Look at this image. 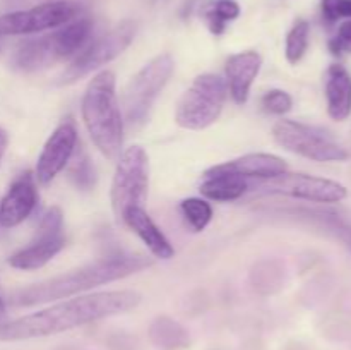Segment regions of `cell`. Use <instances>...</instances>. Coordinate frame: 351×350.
<instances>
[{"label": "cell", "mask_w": 351, "mask_h": 350, "mask_svg": "<svg viewBox=\"0 0 351 350\" xmlns=\"http://www.w3.org/2000/svg\"><path fill=\"white\" fill-rule=\"evenodd\" d=\"M136 290H110L69 299L47 309L21 316L0 325V342H23L45 338L69 329L91 325L99 319L125 314L141 304Z\"/></svg>", "instance_id": "obj_1"}, {"label": "cell", "mask_w": 351, "mask_h": 350, "mask_svg": "<svg viewBox=\"0 0 351 350\" xmlns=\"http://www.w3.org/2000/svg\"><path fill=\"white\" fill-rule=\"evenodd\" d=\"M153 257L144 254H122L99 259L88 266L77 268L69 273L34 283L31 287L21 288L10 295V304L17 307H31V305L47 304V302L69 299L75 294H82L99 285L112 283L123 278L136 275L146 268L153 266Z\"/></svg>", "instance_id": "obj_2"}, {"label": "cell", "mask_w": 351, "mask_h": 350, "mask_svg": "<svg viewBox=\"0 0 351 350\" xmlns=\"http://www.w3.org/2000/svg\"><path fill=\"white\" fill-rule=\"evenodd\" d=\"M112 71H101L89 81L82 96L81 113L89 137L103 156L117 161L122 154L123 124Z\"/></svg>", "instance_id": "obj_3"}, {"label": "cell", "mask_w": 351, "mask_h": 350, "mask_svg": "<svg viewBox=\"0 0 351 350\" xmlns=\"http://www.w3.org/2000/svg\"><path fill=\"white\" fill-rule=\"evenodd\" d=\"M93 30V19L82 14L71 23L53 30L50 34L21 41L10 60L12 67L24 74H31L71 60L77 57L79 51L91 41Z\"/></svg>", "instance_id": "obj_4"}, {"label": "cell", "mask_w": 351, "mask_h": 350, "mask_svg": "<svg viewBox=\"0 0 351 350\" xmlns=\"http://www.w3.org/2000/svg\"><path fill=\"white\" fill-rule=\"evenodd\" d=\"M175 71V60L170 54H160L151 58L123 89L122 110L123 124L137 129L146 124L151 108Z\"/></svg>", "instance_id": "obj_5"}, {"label": "cell", "mask_w": 351, "mask_h": 350, "mask_svg": "<svg viewBox=\"0 0 351 350\" xmlns=\"http://www.w3.org/2000/svg\"><path fill=\"white\" fill-rule=\"evenodd\" d=\"M228 96L226 81L218 74H201L180 98L175 122L189 130H202L219 119Z\"/></svg>", "instance_id": "obj_6"}, {"label": "cell", "mask_w": 351, "mask_h": 350, "mask_svg": "<svg viewBox=\"0 0 351 350\" xmlns=\"http://www.w3.org/2000/svg\"><path fill=\"white\" fill-rule=\"evenodd\" d=\"M149 191V156L141 146H130L117 160L115 175L110 189L112 209L117 222L130 208H144Z\"/></svg>", "instance_id": "obj_7"}, {"label": "cell", "mask_w": 351, "mask_h": 350, "mask_svg": "<svg viewBox=\"0 0 351 350\" xmlns=\"http://www.w3.org/2000/svg\"><path fill=\"white\" fill-rule=\"evenodd\" d=\"M273 137L283 150L319 163H336L350 158L348 151L328 130L295 120H278Z\"/></svg>", "instance_id": "obj_8"}, {"label": "cell", "mask_w": 351, "mask_h": 350, "mask_svg": "<svg viewBox=\"0 0 351 350\" xmlns=\"http://www.w3.org/2000/svg\"><path fill=\"white\" fill-rule=\"evenodd\" d=\"M134 36H136V23L127 19L117 24L108 33L89 41L79 51L77 57L72 58L69 67L62 72L58 84L65 86L72 84V82H77L79 79L86 78L91 72L98 71L99 67L108 64V62L115 60L117 57H120L129 48Z\"/></svg>", "instance_id": "obj_9"}, {"label": "cell", "mask_w": 351, "mask_h": 350, "mask_svg": "<svg viewBox=\"0 0 351 350\" xmlns=\"http://www.w3.org/2000/svg\"><path fill=\"white\" fill-rule=\"evenodd\" d=\"M82 16V5L74 0H50L31 9H17L0 16V36L43 33L57 30Z\"/></svg>", "instance_id": "obj_10"}, {"label": "cell", "mask_w": 351, "mask_h": 350, "mask_svg": "<svg viewBox=\"0 0 351 350\" xmlns=\"http://www.w3.org/2000/svg\"><path fill=\"white\" fill-rule=\"evenodd\" d=\"M249 191L280 194L308 202H339L348 196V189L331 178L308 174H285L263 180H249Z\"/></svg>", "instance_id": "obj_11"}, {"label": "cell", "mask_w": 351, "mask_h": 350, "mask_svg": "<svg viewBox=\"0 0 351 350\" xmlns=\"http://www.w3.org/2000/svg\"><path fill=\"white\" fill-rule=\"evenodd\" d=\"M64 247V213L58 206H51L41 218L36 237L31 240L29 246L14 253L9 257V264L16 270H38L50 263Z\"/></svg>", "instance_id": "obj_12"}, {"label": "cell", "mask_w": 351, "mask_h": 350, "mask_svg": "<svg viewBox=\"0 0 351 350\" xmlns=\"http://www.w3.org/2000/svg\"><path fill=\"white\" fill-rule=\"evenodd\" d=\"M77 127H75L74 119L67 117L51 132L38 156L36 172H34L38 184L48 185L67 167L75 148H77Z\"/></svg>", "instance_id": "obj_13"}, {"label": "cell", "mask_w": 351, "mask_h": 350, "mask_svg": "<svg viewBox=\"0 0 351 350\" xmlns=\"http://www.w3.org/2000/svg\"><path fill=\"white\" fill-rule=\"evenodd\" d=\"M38 205L36 177L29 170L14 178L9 191L0 201V225L12 229L29 218Z\"/></svg>", "instance_id": "obj_14"}, {"label": "cell", "mask_w": 351, "mask_h": 350, "mask_svg": "<svg viewBox=\"0 0 351 350\" xmlns=\"http://www.w3.org/2000/svg\"><path fill=\"white\" fill-rule=\"evenodd\" d=\"M209 174H225L233 177L245 178V180H263V178H273L276 175L288 172V165L283 158L271 153H250L235 160L225 161L211 167Z\"/></svg>", "instance_id": "obj_15"}, {"label": "cell", "mask_w": 351, "mask_h": 350, "mask_svg": "<svg viewBox=\"0 0 351 350\" xmlns=\"http://www.w3.org/2000/svg\"><path fill=\"white\" fill-rule=\"evenodd\" d=\"M263 65V57L257 51L247 50L232 55L226 60V86L237 105H245L250 89Z\"/></svg>", "instance_id": "obj_16"}, {"label": "cell", "mask_w": 351, "mask_h": 350, "mask_svg": "<svg viewBox=\"0 0 351 350\" xmlns=\"http://www.w3.org/2000/svg\"><path fill=\"white\" fill-rule=\"evenodd\" d=\"M122 223L129 226L146 244V247L154 257H158V259H171L175 256V249L171 247L170 240L167 239V235L161 232L160 226L153 222V218L147 215L144 208L127 209Z\"/></svg>", "instance_id": "obj_17"}, {"label": "cell", "mask_w": 351, "mask_h": 350, "mask_svg": "<svg viewBox=\"0 0 351 350\" xmlns=\"http://www.w3.org/2000/svg\"><path fill=\"white\" fill-rule=\"evenodd\" d=\"M328 115L335 122H345L351 115V78L343 65L332 64L326 74Z\"/></svg>", "instance_id": "obj_18"}, {"label": "cell", "mask_w": 351, "mask_h": 350, "mask_svg": "<svg viewBox=\"0 0 351 350\" xmlns=\"http://www.w3.org/2000/svg\"><path fill=\"white\" fill-rule=\"evenodd\" d=\"M151 345L156 350H185L191 347V333L170 316H158L147 329Z\"/></svg>", "instance_id": "obj_19"}, {"label": "cell", "mask_w": 351, "mask_h": 350, "mask_svg": "<svg viewBox=\"0 0 351 350\" xmlns=\"http://www.w3.org/2000/svg\"><path fill=\"white\" fill-rule=\"evenodd\" d=\"M206 199L218 202H230L243 198L249 191V180L225 174H209L204 172V180L199 187Z\"/></svg>", "instance_id": "obj_20"}, {"label": "cell", "mask_w": 351, "mask_h": 350, "mask_svg": "<svg viewBox=\"0 0 351 350\" xmlns=\"http://www.w3.org/2000/svg\"><path fill=\"white\" fill-rule=\"evenodd\" d=\"M69 178L72 184L79 189V191H91L96 185L98 175H96V168L93 165L89 154L82 150L81 146L75 148L74 154H72L71 161H69Z\"/></svg>", "instance_id": "obj_21"}, {"label": "cell", "mask_w": 351, "mask_h": 350, "mask_svg": "<svg viewBox=\"0 0 351 350\" xmlns=\"http://www.w3.org/2000/svg\"><path fill=\"white\" fill-rule=\"evenodd\" d=\"M250 283L257 294H274L283 283V270L278 261H261L250 271Z\"/></svg>", "instance_id": "obj_22"}, {"label": "cell", "mask_w": 351, "mask_h": 350, "mask_svg": "<svg viewBox=\"0 0 351 350\" xmlns=\"http://www.w3.org/2000/svg\"><path fill=\"white\" fill-rule=\"evenodd\" d=\"M240 16V5L235 0H218L204 9V19L213 34L225 33L228 23Z\"/></svg>", "instance_id": "obj_23"}, {"label": "cell", "mask_w": 351, "mask_h": 350, "mask_svg": "<svg viewBox=\"0 0 351 350\" xmlns=\"http://www.w3.org/2000/svg\"><path fill=\"white\" fill-rule=\"evenodd\" d=\"M180 213L192 232H202L213 218V208L206 199L189 198L180 202Z\"/></svg>", "instance_id": "obj_24"}, {"label": "cell", "mask_w": 351, "mask_h": 350, "mask_svg": "<svg viewBox=\"0 0 351 350\" xmlns=\"http://www.w3.org/2000/svg\"><path fill=\"white\" fill-rule=\"evenodd\" d=\"M308 38H311V24L300 19L291 26L287 34V45H285V57L291 65L298 64L304 58L308 48Z\"/></svg>", "instance_id": "obj_25"}, {"label": "cell", "mask_w": 351, "mask_h": 350, "mask_svg": "<svg viewBox=\"0 0 351 350\" xmlns=\"http://www.w3.org/2000/svg\"><path fill=\"white\" fill-rule=\"evenodd\" d=\"M261 105L266 110L267 113H273V115H285L291 110L293 106V98L290 96V93L283 91V89H271L261 100Z\"/></svg>", "instance_id": "obj_26"}, {"label": "cell", "mask_w": 351, "mask_h": 350, "mask_svg": "<svg viewBox=\"0 0 351 350\" xmlns=\"http://www.w3.org/2000/svg\"><path fill=\"white\" fill-rule=\"evenodd\" d=\"M321 12L324 21L336 23L339 19H351V0H322Z\"/></svg>", "instance_id": "obj_27"}, {"label": "cell", "mask_w": 351, "mask_h": 350, "mask_svg": "<svg viewBox=\"0 0 351 350\" xmlns=\"http://www.w3.org/2000/svg\"><path fill=\"white\" fill-rule=\"evenodd\" d=\"M329 50L335 55L351 54V19L339 24L338 31L329 41Z\"/></svg>", "instance_id": "obj_28"}, {"label": "cell", "mask_w": 351, "mask_h": 350, "mask_svg": "<svg viewBox=\"0 0 351 350\" xmlns=\"http://www.w3.org/2000/svg\"><path fill=\"white\" fill-rule=\"evenodd\" d=\"M7 144H9V136H7L5 130L0 129V161H2L3 154H5Z\"/></svg>", "instance_id": "obj_29"}, {"label": "cell", "mask_w": 351, "mask_h": 350, "mask_svg": "<svg viewBox=\"0 0 351 350\" xmlns=\"http://www.w3.org/2000/svg\"><path fill=\"white\" fill-rule=\"evenodd\" d=\"M7 314V309H5V302H3V299L0 297V325H2L3 318H5Z\"/></svg>", "instance_id": "obj_30"}, {"label": "cell", "mask_w": 351, "mask_h": 350, "mask_svg": "<svg viewBox=\"0 0 351 350\" xmlns=\"http://www.w3.org/2000/svg\"><path fill=\"white\" fill-rule=\"evenodd\" d=\"M9 2V5H19V3H23L24 0H7Z\"/></svg>", "instance_id": "obj_31"}, {"label": "cell", "mask_w": 351, "mask_h": 350, "mask_svg": "<svg viewBox=\"0 0 351 350\" xmlns=\"http://www.w3.org/2000/svg\"><path fill=\"white\" fill-rule=\"evenodd\" d=\"M2 40H3V38H2V36H0V48H2Z\"/></svg>", "instance_id": "obj_32"}, {"label": "cell", "mask_w": 351, "mask_h": 350, "mask_svg": "<svg viewBox=\"0 0 351 350\" xmlns=\"http://www.w3.org/2000/svg\"><path fill=\"white\" fill-rule=\"evenodd\" d=\"M45 2H50V0H45Z\"/></svg>", "instance_id": "obj_33"}]
</instances>
